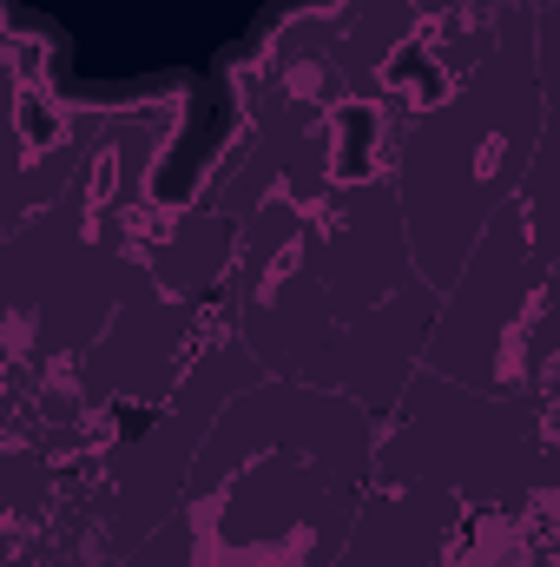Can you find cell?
I'll return each instance as SVG.
<instances>
[{
	"label": "cell",
	"instance_id": "obj_1",
	"mask_svg": "<svg viewBox=\"0 0 560 567\" xmlns=\"http://www.w3.org/2000/svg\"><path fill=\"white\" fill-rule=\"evenodd\" d=\"M330 0H0L7 27L53 47L46 86L66 106L178 100V133L152 172L158 205H185L238 133V73L297 13Z\"/></svg>",
	"mask_w": 560,
	"mask_h": 567
}]
</instances>
